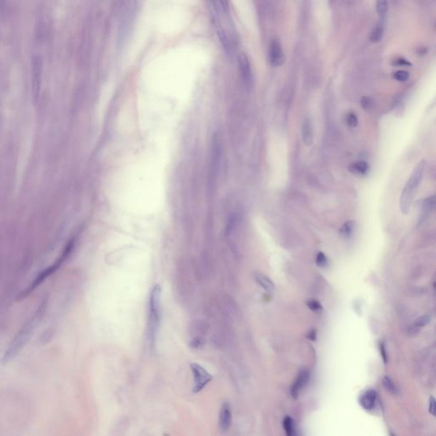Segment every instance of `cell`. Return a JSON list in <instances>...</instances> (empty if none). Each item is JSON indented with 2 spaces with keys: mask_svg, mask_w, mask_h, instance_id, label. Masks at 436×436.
<instances>
[{
  "mask_svg": "<svg viewBox=\"0 0 436 436\" xmlns=\"http://www.w3.org/2000/svg\"><path fill=\"white\" fill-rule=\"evenodd\" d=\"M268 59L273 66H279L284 62V52L282 50L281 44L278 39L271 40L268 50Z\"/></svg>",
  "mask_w": 436,
  "mask_h": 436,
  "instance_id": "9",
  "label": "cell"
},
{
  "mask_svg": "<svg viewBox=\"0 0 436 436\" xmlns=\"http://www.w3.org/2000/svg\"><path fill=\"white\" fill-rule=\"evenodd\" d=\"M409 78H410L409 72L405 70H399L394 74V79L399 82H406L409 80Z\"/></svg>",
  "mask_w": 436,
  "mask_h": 436,
  "instance_id": "21",
  "label": "cell"
},
{
  "mask_svg": "<svg viewBox=\"0 0 436 436\" xmlns=\"http://www.w3.org/2000/svg\"><path fill=\"white\" fill-rule=\"evenodd\" d=\"M345 121L346 124H348V126L351 128L357 127L358 123H359L358 117H357L356 114L353 113V112H348L346 114Z\"/></svg>",
  "mask_w": 436,
  "mask_h": 436,
  "instance_id": "19",
  "label": "cell"
},
{
  "mask_svg": "<svg viewBox=\"0 0 436 436\" xmlns=\"http://www.w3.org/2000/svg\"><path fill=\"white\" fill-rule=\"evenodd\" d=\"M283 427H284V431L287 435L292 436L294 434V431H295L294 423H293V420L290 417H284V421H283Z\"/></svg>",
  "mask_w": 436,
  "mask_h": 436,
  "instance_id": "18",
  "label": "cell"
},
{
  "mask_svg": "<svg viewBox=\"0 0 436 436\" xmlns=\"http://www.w3.org/2000/svg\"><path fill=\"white\" fill-rule=\"evenodd\" d=\"M302 136H303V141L306 146L312 145L314 133H313L312 124L309 119H304V123H303Z\"/></svg>",
  "mask_w": 436,
  "mask_h": 436,
  "instance_id": "13",
  "label": "cell"
},
{
  "mask_svg": "<svg viewBox=\"0 0 436 436\" xmlns=\"http://www.w3.org/2000/svg\"><path fill=\"white\" fill-rule=\"evenodd\" d=\"M161 287L155 284L149 298V339L151 347H155L160 324V303Z\"/></svg>",
  "mask_w": 436,
  "mask_h": 436,
  "instance_id": "4",
  "label": "cell"
},
{
  "mask_svg": "<svg viewBox=\"0 0 436 436\" xmlns=\"http://www.w3.org/2000/svg\"><path fill=\"white\" fill-rule=\"evenodd\" d=\"M360 104L365 110H370V108L373 107V101L369 97H363L360 101Z\"/></svg>",
  "mask_w": 436,
  "mask_h": 436,
  "instance_id": "25",
  "label": "cell"
},
{
  "mask_svg": "<svg viewBox=\"0 0 436 436\" xmlns=\"http://www.w3.org/2000/svg\"><path fill=\"white\" fill-rule=\"evenodd\" d=\"M350 171L353 172V174L364 176V175H367L369 171V165L365 161H359V162L353 164L350 166Z\"/></svg>",
  "mask_w": 436,
  "mask_h": 436,
  "instance_id": "15",
  "label": "cell"
},
{
  "mask_svg": "<svg viewBox=\"0 0 436 436\" xmlns=\"http://www.w3.org/2000/svg\"><path fill=\"white\" fill-rule=\"evenodd\" d=\"M316 264L321 268H323L327 264V258L323 252H319L316 256Z\"/></svg>",
  "mask_w": 436,
  "mask_h": 436,
  "instance_id": "24",
  "label": "cell"
},
{
  "mask_svg": "<svg viewBox=\"0 0 436 436\" xmlns=\"http://www.w3.org/2000/svg\"><path fill=\"white\" fill-rule=\"evenodd\" d=\"M388 0H377V11L380 19L384 20L388 13Z\"/></svg>",
  "mask_w": 436,
  "mask_h": 436,
  "instance_id": "16",
  "label": "cell"
},
{
  "mask_svg": "<svg viewBox=\"0 0 436 436\" xmlns=\"http://www.w3.org/2000/svg\"><path fill=\"white\" fill-rule=\"evenodd\" d=\"M31 91H32V102L34 106L38 105L41 91L42 72L43 63L39 55H33L31 62Z\"/></svg>",
  "mask_w": 436,
  "mask_h": 436,
  "instance_id": "6",
  "label": "cell"
},
{
  "mask_svg": "<svg viewBox=\"0 0 436 436\" xmlns=\"http://www.w3.org/2000/svg\"><path fill=\"white\" fill-rule=\"evenodd\" d=\"M309 380V373L308 371H303L299 373L298 378L296 379L295 383L293 384L292 389H290V395L293 398H298L300 395L302 390L306 386Z\"/></svg>",
  "mask_w": 436,
  "mask_h": 436,
  "instance_id": "11",
  "label": "cell"
},
{
  "mask_svg": "<svg viewBox=\"0 0 436 436\" xmlns=\"http://www.w3.org/2000/svg\"><path fill=\"white\" fill-rule=\"evenodd\" d=\"M48 304H49V298L48 296H45L44 298H42L35 312H33L31 317L26 321V323L22 326V328L20 329L17 334L13 337V339L11 340L1 359L2 364H7L12 359H15L18 355V353L22 350V348L25 347L27 342L30 340L33 331L36 330L37 326H39L40 321L43 320L47 310Z\"/></svg>",
  "mask_w": 436,
  "mask_h": 436,
  "instance_id": "1",
  "label": "cell"
},
{
  "mask_svg": "<svg viewBox=\"0 0 436 436\" xmlns=\"http://www.w3.org/2000/svg\"><path fill=\"white\" fill-rule=\"evenodd\" d=\"M307 305H308L309 309L313 310V311H318V310L321 309V305H320V303L315 301V300H310V301L307 303Z\"/></svg>",
  "mask_w": 436,
  "mask_h": 436,
  "instance_id": "26",
  "label": "cell"
},
{
  "mask_svg": "<svg viewBox=\"0 0 436 436\" xmlns=\"http://www.w3.org/2000/svg\"><path fill=\"white\" fill-rule=\"evenodd\" d=\"M353 229H354V223L353 221L346 222L345 224L340 228V235H342V237L349 238L353 234Z\"/></svg>",
  "mask_w": 436,
  "mask_h": 436,
  "instance_id": "17",
  "label": "cell"
},
{
  "mask_svg": "<svg viewBox=\"0 0 436 436\" xmlns=\"http://www.w3.org/2000/svg\"><path fill=\"white\" fill-rule=\"evenodd\" d=\"M238 62H239L240 75L243 80L244 84L247 88L250 89L253 83V75H252L251 62L246 53H240L238 56Z\"/></svg>",
  "mask_w": 436,
  "mask_h": 436,
  "instance_id": "8",
  "label": "cell"
},
{
  "mask_svg": "<svg viewBox=\"0 0 436 436\" xmlns=\"http://www.w3.org/2000/svg\"><path fill=\"white\" fill-rule=\"evenodd\" d=\"M191 370L193 373V381H194L193 392L197 394L202 391L204 387L212 380V376L210 375L204 367L197 363L191 364Z\"/></svg>",
  "mask_w": 436,
  "mask_h": 436,
  "instance_id": "7",
  "label": "cell"
},
{
  "mask_svg": "<svg viewBox=\"0 0 436 436\" xmlns=\"http://www.w3.org/2000/svg\"><path fill=\"white\" fill-rule=\"evenodd\" d=\"M136 13V3L135 0H129L122 12L121 20L119 23V42L124 44L132 30L133 22Z\"/></svg>",
  "mask_w": 436,
  "mask_h": 436,
  "instance_id": "5",
  "label": "cell"
},
{
  "mask_svg": "<svg viewBox=\"0 0 436 436\" xmlns=\"http://www.w3.org/2000/svg\"><path fill=\"white\" fill-rule=\"evenodd\" d=\"M75 239L74 238L66 243L62 253L59 256L58 258L55 260V262H53L52 264H50L49 267L44 268V270H42L41 272H39V274L35 277V279H33V281L31 282L30 284H28V286L22 290V293H20L18 300L21 301V299L22 300V299L27 298L28 295H30L33 290L39 287L42 283L45 281V279H48L49 277L52 275L53 273L58 270L59 268L63 265L64 262L68 259L70 255L72 254L74 248H75Z\"/></svg>",
  "mask_w": 436,
  "mask_h": 436,
  "instance_id": "2",
  "label": "cell"
},
{
  "mask_svg": "<svg viewBox=\"0 0 436 436\" xmlns=\"http://www.w3.org/2000/svg\"><path fill=\"white\" fill-rule=\"evenodd\" d=\"M232 410L230 404L224 402L219 412V427L222 431L229 430L232 424Z\"/></svg>",
  "mask_w": 436,
  "mask_h": 436,
  "instance_id": "10",
  "label": "cell"
},
{
  "mask_svg": "<svg viewBox=\"0 0 436 436\" xmlns=\"http://www.w3.org/2000/svg\"><path fill=\"white\" fill-rule=\"evenodd\" d=\"M428 411L433 416L435 415V400L433 397L429 398L428 400Z\"/></svg>",
  "mask_w": 436,
  "mask_h": 436,
  "instance_id": "27",
  "label": "cell"
},
{
  "mask_svg": "<svg viewBox=\"0 0 436 436\" xmlns=\"http://www.w3.org/2000/svg\"><path fill=\"white\" fill-rule=\"evenodd\" d=\"M383 34H384V28H383V26H378L377 28H374V30H373V33H372V35H371V41L373 42V43H378V42L381 41L382 38H383Z\"/></svg>",
  "mask_w": 436,
  "mask_h": 436,
  "instance_id": "20",
  "label": "cell"
},
{
  "mask_svg": "<svg viewBox=\"0 0 436 436\" xmlns=\"http://www.w3.org/2000/svg\"><path fill=\"white\" fill-rule=\"evenodd\" d=\"M255 279L256 281L260 284L261 287L263 288L268 293H273L275 290V286L273 281L268 276L261 273H255Z\"/></svg>",
  "mask_w": 436,
  "mask_h": 436,
  "instance_id": "14",
  "label": "cell"
},
{
  "mask_svg": "<svg viewBox=\"0 0 436 436\" xmlns=\"http://www.w3.org/2000/svg\"><path fill=\"white\" fill-rule=\"evenodd\" d=\"M6 0H0V8H5Z\"/></svg>",
  "mask_w": 436,
  "mask_h": 436,
  "instance_id": "29",
  "label": "cell"
},
{
  "mask_svg": "<svg viewBox=\"0 0 436 436\" xmlns=\"http://www.w3.org/2000/svg\"><path fill=\"white\" fill-rule=\"evenodd\" d=\"M380 348H381V353L382 355H383V358H384V360L385 363L387 362V354L386 351H385V346H384V342H381V344H380Z\"/></svg>",
  "mask_w": 436,
  "mask_h": 436,
  "instance_id": "28",
  "label": "cell"
},
{
  "mask_svg": "<svg viewBox=\"0 0 436 436\" xmlns=\"http://www.w3.org/2000/svg\"><path fill=\"white\" fill-rule=\"evenodd\" d=\"M383 384L388 391L392 393V394H396V387L395 386L392 380L389 377H384V379H383Z\"/></svg>",
  "mask_w": 436,
  "mask_h": 436,
  "instance_id": "22",
  "label": "cell"
},
{
  "mask_svg": "<svg viewBox=\"0 0 436 436\" xmlns=\"http://www.w3.org/2000/svg\"><path fill=\"white\" fill-rule=\"evenodd\" d=\"M425 160H421L411 173V177L406 182L400 199V208L401 212L406 215L410 212L411 205L413 203L415 193L417 191L420 182L422 181L424 171H425Z\"/></svg>",
  "mask_w": 436,
  "mask_h": 436,
  "instance_id": "3",
  "label": "cell"
},
{
  "mask_svg": "<svg viewBox=\"0 0 436 436\" xmlns=\"http://www.w3.org/2000/svg\"><path fill=\"white\" fill-rule=\"evenodd\" d=\"M376 400H377V393L373 389H369L360 396L359 403L363 408L367 411H371L375 407Z\"/></svg>",
  "mask_w": 436,
  "mask_h": 436,
  "instance_id": "12",
  "label": "cell"
},
{
  "mask_svg": "<svg viewBox=\"0 0 436 436\" xmlns=\"http://www.w3.org/2000/svg\"><path fill=\"white\" fill-rule=\"evenodd\" d=\"M431 317L429 315H423V316H421V317L418 318L417 320H416V322H415V326L417 327V328H420V327H422V326H426L427 324L429 323L430 322Z\"/></svg>",
  "mask_w": 436,
  "mask_h": 436,
  "instance_id": "23",
  "label": "cell"
}]
</instances>
